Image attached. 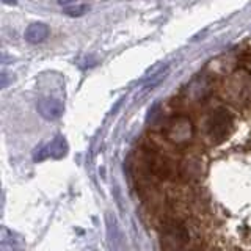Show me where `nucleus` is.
Wrapping results in <instances>:
<instances>
[{"label":"nucleus","mask_w":251,"mask_h":251,"mask_svg":"<svg viewBox=\"0 0 251 251\" xmlns=\"http://www.w3.org/2000/svg\"><path fill=\"white\" fill-rule=\"evenodd\" d=\"M188 239H190V234H188V229L184 223L177 222V220H170V222L163 223L162 240H165V243L171 242L168 248H182L185 247ZM165 243H162V245H165Z\"/></svg>","instance_id":"obj_2"},{"label":"nucleus","mask_w":251,"mask_h":251,"mask_svg":"<svg viewBox=\"0 0 251 251\" xmlns=\"http://www.w3.org/2000/svg\"><path fill=\"white\" fill-rule=\"evenodd\" d=\"M58 3L71 18H80L90 10V5L85 0H58Z\"/></svg>","instance_id":"obj_8"},{"label":"nucleus","mask_w":251,"mask_h":251,"mask_svg":"<svg viewBox=\"0 0 251 251\" xmlns=\"http://www.w3.org/2000/svg\"><path fill=\"white\" fill-rule=\"evenodd\" d=\"M68 152V143L65 137H55L50 143H47L35 154V160H44V159H61Z\"/></svg>","instance_id":"obj_5"},{"label":"nucleus","mask_w":251,"mask_h":251,"mask_svg":"<svg viewBox=\"0 0 251 251\" xmlns=\"http://www.w3.org/2000/svg\"><path fill=\"white\" fill-rule=\"evenodd\" d=\"M36 110L46 121H57L65 113V105L55 98H41L36 102Z\"/></svg>","instance_id":"obj_4"},{"label":"nucleus","mask_w":251,"mask_h":251,"mask_svg":"<svg viewBox=\"0 0 251 251\" xmlns=\"http://www.w3.org/2000/svg\"><path fill=\"white\" fill-rule=\"evenodd\" d=\"M145 162H146V167L149 168V171H151L154 176L160 177V179H167L170 176L171 168H170L168 162L165 160L162 155L154 152L152 149H148L146 151Z\"/></svg>","instance_id":"obj_6"},{"label":"nucleus","mask_w":251,"mask_h":251,"mask_svg":"<svg viewBox=\"0 0 251 251\" xmlns=\"http://www.w3.org/2000/svg\"><path fill=\"white\" fill-rule=\"evenodd\" d=\"M231 126H232V118L225 108H218L215 112H212L207 121V130H209L210 138L222 141L227 133H229Z\"/></svg>","instance_id":"obj_3"},{"label":"nucleus","mask_w":251,"mask_h":251,"mask_svg":"<svg viewBox=\"0 0 251 251\" xmlns=\"http://www.w3.org/2000/svg\"><path fill=\"white\" fill-rule=\"evenodd\" d=\"M3 3H6V5H16L18 2H16V0H3Z\"/></svg>","instance_id":"obj_9"},{"label":"nucleus","mask_w":251,"mask_h":251,"mask_svg":"<svg viewBox=\"0 0 251 251\" xmlns=\"http://www.w3.org/2000/svg\"><path fill=\"white\" fill-rule=\"evenodd\" d=\"M49 33H50V30L44 22H33L27 27L24 38H25V41L30 44H41L49 38Z\"/></svg>","instance_id":"obj_7"},{"label":"nucleus","mask_w":251,"mask_h":251,"mask_svg":"<svg viewBox=\"0 0 251 251\" xmlns=\"http://www.w3.org/2000/svg\"><path fill=\"white\" fill-rule=\"evenodd\" d=\"M165 135H167V138L171 141V143H175L176 146L188 145L195 135V127H193L192 120L185 115L173 116L167 123Z\"/></svg>","instance_id":"obj_1"}]
</instances>
